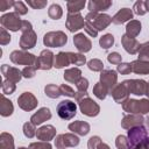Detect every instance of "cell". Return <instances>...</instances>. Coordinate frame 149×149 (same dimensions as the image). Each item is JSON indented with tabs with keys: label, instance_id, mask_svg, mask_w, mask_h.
Instances as JSON below:
<instances>
[{
	"label": "cell",
	"instance_id": "obj_1",
	"mask_svg": "<svg viewBox=\"0 0 149 149\" xmlns=\"http://www.w3.org/2000/svg\"><path fill=\"white\" fill-rule=\"evenodd\" d=\"M85 63H86V57L84 56V54L61 51L55 56L54 66L56 69H63L70 64H74V65L79 66V65H84Z\"/></svg>",
	"mask_w": 149,
	"mask_h": 149
},
{
	"label": "cell",
	"instance_id": "obj_2",
	"mask_svg": "<svg viewBox=\"0 0 149 149\" xmlns=\"http://www.w3.org/2000/svg\"><path fill=\"white\" fill-rule=\"evenodd\" d=\"M122 108L125 112L129 114H148L149 113V99H128L122 104Z\"/></svg>",
	"mask_w": 149,
	"mask_h": 149
},
{
	"label": "cell",
	"instance_id": "obj_3",
	"mask_svg": "<svg viewBox=\"0 0 149 149\" xmlns=\"http://www.w3.org/2000/svg\"><path fill=\"white\" fill-rule=\"evenodd\" d=\"M85 22L91 24L93 28H95L98 31L106 29L112 23V17L107 14L102 13H87L85 16Z\"/></svg>",
	"mask_w": 149,
	"mask_h": 149
},
{
	"label": "cell",
	"instance_id": "obj_4",
	"mask_svg": "<svg viewBox=\"0 0 149 149\" xmlns=\"http://www.w3.org/2000/svg\"><path fill=\"white\" fill-rule=\"evenodd\" d=\"M127 139H128L129 149H132V148L141 144L142 142L147 141L149 139V136H148V132L144 126H136V127L128 129Z\"/></svg>",
	"mask_w": 149,
	"mask_h": 149
},
{
	"label": "cell",
	"instance_id": "obj_5",
	"mask_svg": "<svg viewBox=\"0 0 149 149\" xmlns=\"http://www.w3.org/2000/svg\"><path fill=\"white\" fill-rule=\"evenodd\" d=\"M68 42V36L65 33L57 30V31H49L43 36V44L50 48H59L65 45Z\"/></svg>",
	"mask_w": 149,
	"mask_h": 149
},
{
	"label": "cell",
	"instance_id": "obj_6",
	"mask_svg": "<svg viewBox=\"0 0 149 149\" xmlns=\"http://www.w3.org/2000/svg\"><path fill=\"white\" fill-rule=\"evenodd\" d=\"M9 58H10L12 63H14L16 65L34 66L37 57L28 51H24V50H14L9 55Z\"/></svg>",
	"mask_w": 149,
	"mask_h": 149
},
{
	"label": "cell",
	"instance_id": "obj_7",
	"mask_svg": "<svg viewBox=\"0 0 149 149\" xmlns=\"http://www.w3.org/2000/svg\"><path fill=\"white\" fill-rule=\"evenodd\" d=\"M0 23H1L2 28L10 30V31L21 30V27H22V20L20 19V15L16 14L15 12L3 14L0 17Z\"/></svg>",
	"mask_w": 149,
	"mask_h": 149
},
{
	"label": "cell",
	"instance_id": "obj_8",
	"mask_svg": "<svg viewBox=\"0 0 149 149\" xmlns=\"http://www.w3.org/2000/svg\"><path fill=\"white\" fill-rule=\"evenodd\" d=\"M78 105H79L80 112L84 115H87L90 118L97 116L99 114V112H100V106L93 99H91L88 95H86L83 99H80L78 101Z\"/></svg>",
	"mask_w": 149,
	"mask_h": 149
},
{
	"label": "cell",
	"instance_id": "obj_9",
	"mask_svg": "<svg viewBox=\"0 0 149 149\" xmlns=\"http://www.w3.org/2000/svg\"><path fill=\"white\" fill-rule=\"evenodd\" d=\"M57 114L63 120H71L77 113V105L71 100H63L56 107Z\"/></svg>",
	"mask_w": 149,
	"mask_h": 149
},
{
	"label": "cell",
	"instance_id": "obj_10",
	"mask_svg": "<svg viewBox=\"0 0 149 149\" xmlns=\"http://www.w3.org/2000/svg\"><path fill=\"white\" fill-rule=\"evenodd\" d=\"M79 144V137L72 133L59 134L56 136L55 147L57 149H65V148H73Z\"/></svg>",
	"mask_w": 149,
	"mask_h": 149
},
{
	"label": "cell",
	"instance_id": "obj_11",
	"mask_svg": "<svg viewBox=\"0 0 149 149\" xmlns=\"http://www.w3.org/2000/svg\"><path fill=\"white\" fill-rule=\"evenodd\" d=\"M55 63V55L52 54L51 50H42L40 56L36 58L35 62V68L37 70H50L54 66Z\"/></svg>",
	"mask_w": 149,
	"mask_h": 149
},
{
	"label": "cell",
	"instance_id": "obj_12",
	"mask_svg": "<svg viewBox=\"0 0 149 149\" xmlns=\"http://www.w3.org/2000/svg\"><path fill=\"white\" fill-rule=\"evenodd\" d=\"M37 99L31 92H23L21 95L17 98V105L21 109L26 112H30L37 107Z\"/></svg>",
	"mask_w": 149,
	"mask_h": 149
},
{
	"label": "cell",
	"instance_id": "obj_13",
	"mask_svg": "<svg viewBox=\"0 0 149 149\" xmlns=\"http://www.w3.org/2000/svg\"><path fill=\"white\" fill-rule=\"evenodd\" d=\"M126 87L128 88L129 93L135 95H143L147 92V85L148 83L143 79H127L122 81Z\"/></svg>",
	"mask_w": 149,
	"mask_h": 149
},
{
	"label": "cell",
	"instance_id": "obj_14",
	"mask_svg": "<svg viewBox=\"0 0 149 149\" xmlns=\"http://www.w3.org/2000/svg\"><path fill=\"white\" fill-rule=\"evenodd\" d=\"M118 81V74L114 70H102L100 73V83L107 88L108 94L113 91V88L116 86Z\"/></svg>",
	"mask_w": 149,
	"mask_h": 149
},
{
	"label": "cell",
	"instance_id": "obj_15",
	"mask_svg": "<svg viewBox=\"0 0 149 149\" xmlns=\"http://www.w3.org/2000/svg\"><path fill=\"white\" fill-rule=\"evenodd\" d=\"M65 26H66V28H68L69 31L74 33V31L84 28V26H85V19L83 17V15L80 13H74V14L69 13L68 16H66Z\"/></svg>",
	"mask_w": 149,
	"mask_h": 149
},
{
	"label": "cell",
	"instance_id": "obj_16",
	"mask_svg": "<svg viewBox=\"0 0 149 149\" xmlns=\"http://www.w3.org/2000/svg\"><path fill=\"white\" fill-rule=\"evenodd\" d=\"M0 70H1L2 76L5 77V79H7V80H9V81H12L14 84L19 83L21 80V78H22V71H20L16 68L9 66L7 64H2Z\"/></svg>",
	"mask_w": 149,
	"mask_h": 149
},
{
	"label": "cell",
	"instance_id": "obj_17",
	"mask_svg": "<svg viewBox=\"0 0 149 149\" xmlns=\"http://www.w3.org/2000/svg\"><path fill=\"white\" fill-rule=\"evenodd\" d=\"M73 44L74 47L77 48V50L80 52V54H84V52H87L91 50L92 48V42L88 37H86L84 35V33H78L74 35L73 37Z\"/></svg>",
	"mask_w": 149,
	"mask_h": 149
},
{
	"label": "cell",
	"instance_id": "obj_18",
	"mask_svg": "<svg viewBox=\"0 0 149 149\" xmlns=\"http://www.w3.org/2000/svg\"><path fill=\"white\" fill-rule=\"evenodd\" d=\"M144 118L141 114H127L121 120V127L125 129H130L136 126H143Z\"/></svg>",
	"mask_w": 149,
	"mask_h": 149
},
{
	"label": "cell",
	"instance_id": "obj_19",
	"mask_svg": "<svg viewBox=\"0 0 149 149\" xmlns=\"http://www.w3.org/2000/svg\"><path fill=\"white\" fill-rule=\"evenodd\" d=\"M111 95L113 97L115 102L123 104L129 99V91L126 87V85L123 83H121V84H116V86L111 92Z\"/></svg>",
	"mask_w": 149,
	"mask_h": 149
},
{
	"label": "cell",
	"instance_id": "obj_20",
	"mask_svg": "<svg viewBox=\"0 0 149 149\" xmlns=\"http://www.w3.org/2000/svg\"><path fill=\"white\" fill-rule=\"evenodd\" d=\"M36 41H37L36 33L34 30H29V31L22 33L19 43H20L21 49L26 51V50H29V49L34 48L36 45Z\"/></svg>",
	"mask_w": 149,
	"mask_h": 149
},
{
	"label": "cell",
	"instance_id": "obj_21",
	"mask_svg": "<svg viewBox=\"0 0 149 149\" xmlns=\"http://www.w3.org/2000/svg\"><path fill=\"white\" fill-rule=\"evenodd\" d=\"M121 43H122L123 49H125L129 55H135V54H137L139 50H140V48H141V44H140V42H139L136 38L129 37V36H127L126 34L122 35V37H121Z\"/></svg>",
	"mask_w": 149,
	"mask_h": 149
},
{
	"label": "cell",
	"instance_id": "obj_22",
	"mask_svg": "<svg viewBox=\"0 0 149 149\" xmlns=\"http://www.w3.org/2000/svg\"><path fill=\"white\" fill-rule=\"evenodd\" d=\"M56 136V128L51 125H45V126H42L37 129L36 132V137L37 140L40 141H43V142H49L50 140H52L54 137Z\"/></svg>",
	"mask_w": 149,
	"mask_h": 149
},
{
	"label": "cell",
	"instance_id": "obj_23",
	"mask_svg": "<svg viewBox=\"0 0 149 149\" xmlns=\"http://www.w3.org/2000/svg\"><path fill=\"white\" fill-rule=\"evenodd\" d=\"M49 119H51V112L48 107H42L40 108L36 113H34L30 118V122L35 126H38L41 123H43L44 121H48Z\"/></svg>",
	"mask_w": 149,
	"mask_h": 149
},
{
	"label": "cell",
	"instance_id": "obj_24",
	"mask_svg": "<svg viewBox=\"0 0 149 149\" xmlns=\"http://www.w3.org/2000/svg\"><path fill=\"white\" fill-rule=\"evenodd\" d=\"M68 127H69V130H71L73 134H77L80 136H85L90 133V125L85 121H81V120L73 121Z\"/></svg>",
	"mask_w": 149,
	"mask_h": 149
},
{
	"label": "cell",
	"instance_id": "obj_25",
	"mask_svg": "<svg viewBox=\"0 0 149 149\" xmlns=\"http://www.w3.org/2000/svg\"><path fill=\"white\" fill-rule=\"evenodd\" d=\"M133 10L130 8H121L113 17H112V22L114 24H122L125 22H129L133 19Z\"/></svg>",
	"mask_w": 149,
	"mask_h": 149
},
{
	"label": "cell",
	"instance_id": "obj_26",
	"mask_svg": "<svg viewBox=\"0 0 149 149\" xmlns=\"http://www.w3.org/2000/svg\"><path fill=\"white\" fill-rule=\"evenodd\" d=\"M88 9L92 13H99L107 10L112 6V1L109 0H91L88 2Z\"/></svg>",
	"mask_w": 149,
	"mask_h": 149
},
{
	"label": "cell",
	"instance_id": "obj_27",
	"mask_svg": "<svg viewBox=\"0 0 149 149\" xmlns=\"http://www.w3.org/2000/svg\"><path fill=\"white\" fill-rule=\"evenodd\" d=\"M132 71L137 74H149V62L146 61H133L132 63Z\"/></svg>",
	"mask_w": 149,
	"mask_h": 149
},
{
	"label": "cell",
	"instance_id": "obj_28",
	"mask_svg": "<svg viewBox=\"0 0 149 149\" xmlns=\"http://www.w3.org/2000/svg\"><path fill=\"white\" fill-rule=\"evenodd\" d=\"M14 112V106L9 99L5 97V94L1 95V102H0V114L3 118H7L12 115Z\"/></svg>",
	"mask_w": 149,
	"mask_h": 149
},
{
	"label": "cell",
	"instance_id": "obj_29",
	"mask_svg": "<svg viewBox=\"0 0 149 149\" xmlns=\"http://www.w3.org/2000/svg\"><path fill=\"white\" fill-rule=\"evenodd\" d=\"M81 78V71L78 68H70L64 71V79L71 84H76Z\"/></svg>",
	"mask_w": 149,
	"mask_h": 149
},
{
	"label": "cell",
	"instance_id": "obj_30",
	"mask_svg": "<svg viewBox=\"0 0 149 149\" xmlns=\"http://www.w3.org/2000/svg\"><path fill=\"white\" fill-rule=\"evenodd\" d=\"M141 27H142V26H141V22H140V21H137V20H132V21H129V22L127 23V26H126V35L129 36V37L135 38V37L140 34Z\"/></svg>",
	"mask_w": 149,
	"mask_h": 149
},
{
	"label": "cell",
	"instance_id": "obj_31",
	"mask_svg": "<svg viewBox=\"0 0 149 149\" xmlns=\"http://www.w3.org/2000/svg\"><path fill=\"white\" fill-rule=\"evenodd\" d=\"M0 149H14V137L9 133L0 134Z\"/></svg>",
	"mask_w": 149,
	"mask_h": 149
},
{
	"label": "cell",
	"instance_id": "obj_32",
	"mask_svg": "<svg viewBox=\"0 0 149 149\" xmlns=\"http://www.w3.org/2000/svg\"><path fill=\"white\" fill-rule=\"evenodd\" d=\"M44 92H45V95L49 97V98H51V99H57L58 97L62 95L59 86H57L55 84H48L44 87Z\"/></svg>",
	"mask_w": 149,
	"mask_h": 149
},
{
	"label": "cell",
	"instance_id": "obj_33",
	"mask_svg": "<svg viewBox=\"0 0 149 149\" xmlns=\"http://www.w3.org/2000/svg\"><path fill=\"white\" fill-rule=\"evenodd\" d=\"M85 0H79V1H68L66 7H68V12L71 14L74 13H79L84 7H85Z\"/></svg>",
	"mask_w": 149,
	"mask_h": 149
},
{
	"label": "cell",
	"instance_id": "obj_34",
	"mask_svg": "<svg viewBox=\"0 0 149 149\" xmlns=\"http://www.w3.org/2000/svg\"><path fill=\"white\" fill-rule=\"evenodd\" d=\"M48 15L52 20H59L62 17V15H63L62 7L59 5H57V3H52L48 9Z\"/></svg>",
	"mask_w": 149,
	"mask_h": 149
},
{
	"label": "cell",
	"instance_id": "obj_35",
	"mask_svg": "<svg viewBox=\"0 0 149 149\" xmlns=\"http://www.w3.org/2000/svg\"><path fill=\"white\" fill-rule=\"evenodd\" d=\"M93 94L98 98V99H100V100H104L106 97H107V94H108V91H107V88L99 81V83H97L94 86H93Z\"/></svg>",
	"mask_w": 149,
	"mask_h": 149
},
{
	"label": "cell",
	"instance_id": "obj_36",
	"mask_svg": "<svg viewBox=\"0 0 149 149\" xmlns=\"http://www.w3.org/2000/svg\"><path fill=\"white\" fill-rule=\"evenodd\" d=\"M114 44V36L112 34H105L99 40V45L102 49H109Z\"/></svg>",
	"mask_w": 149,
	"mask_h": 149
},
{
	"label": "cell",
	"instance_id": "obj_37",
	"mask_svg": "<svg viewBox=\"0 0 149 149\" xmlns=\"http://www.w3.org/2000/svg\"><path fill=\"white\" fill-rule=\"evenodd\" d=\"M87 66L91 71H94V72H100L104 70V63L98 58H93V59L88 61Z\"/></svg>",
	"mask_w": 149,
	"mask_h": 149
},
{
	"label": "cell",
	"instance_id": "obj_38",
	"mask_svg": "<svg viewBox=\"0 0 149 149\" xmlns=\"http://www.w3.org/2000/svg\"><path fill=\"white\" fill-rule=\"evenodd\" d=\"M36 126L35 125H33L31 122H26V123H23V134H24V136L26 137H28V139H31V137H34V136H36V128H35Z\"/></svg>",
	"mask_w": 149,
	"mask_h": 149
},
{
	"label": "cell",
	"instance_id": "obj_39",
	"mask_svg": "<svg viewBox=\"0 0 149 149\" xmlns=\"http://www.w3.org/2000/svg\"><path fill=\"white\" fill-rule=\"evenodd\" d=\"M139 59L140 61H146L149 62V42H146L141 44V48L139 50Z\"/></svg>",
	"mask_w": 149,
	"mask_h": 149
},
{
	"label": "cell",
	"instance_id": "obj_40",
	"mask_svg": "<svg viewBox=\"0 0 149 149\" xmlns=\"http://www.w3.org/2000/svg\"><path fill=\"white\" fill-rule=\"evenodd\" d=\"M15 88H16L15 84L12 83V81H9V80H7V79H5L2 81V84H1L2 94H12V93H14Z\"/></svg>",
	"mask_w": 149,
	"mask_h": 149
},
{
	"label": "cell",
	"instance_id": "obj_41",
	"mask_svg": "<svg viewBox=\"0 0 149 149\" xmlns=\"http://www.w3.org/2000/svg\"><path fill=\"white\" fill-rule=\"evenodd\" d=\"M115 146L118 149H129L128 144V139L125 135H119L115 140Z\"/></svg>",
	"mask_w": 149,
	"mask_h": 149
},
{
	"label": "cell",
	"instance_id": "obj_42",
	"mask_svg": "<svg viewBox=\"0 0 149 149\" xmlns=\"http://www.w3.org/2000/svg\"><path fill=\"white\" fill-rule=\"evenodd\" d=\"M13 8H14V12L19 15H26L28 13V8L22 1H15Z\"/></svg>",
	"mask_w": 149,
	"mask_h": 149
},
{
	"label": "cell",
	"instance_id": "obj_43",
	"mask_svg": "<svg viewBox=\"0 0 149 149\" xmlns=\"http://www.w3.org/2000/svg\"><path fill=\"white\" fill-rule=\"evenodd\" d=\"M133 9H134V13L137 14V15H144L147 13V9H146V6H144V1L142 0H139L134 3L133 6Z\"/></svg>",
	"mask_w": 149,
	"mask_h": 149
},
{
	"label": "cell",
	"instance_id": "obj_44",
	"mask_svg": "<svg viewBox=\"0 0 149 149\" xmlns=\"http://www.w3.org/2000/svg\"><path fill=\"white\" fill-rule=\"evenodd\" d=\"M59 88H61V93H62V95H65V97H70V98H74V95H76V92H74V90H73L72 87H70L69 85L62 84V85L59 86Z\"/></svg>",
	"mask_w": 149,
	"mask_h": 149
},
{
	"label": "cell",
	"instance_id": "obj_45",
	"mask_svg": "<svg viewBox=\"0 0 149 149\" xmlns=\"http://www.w3.org/2000/svg\"><path fill=\"white\" fill-rule=\"evenodd\" d=\"M27 3L34 9H42L47 6L45 0H27Z\"/></svg>",
	"mask_w": 149,
	"mask_h": 149
},
{
	"label": "cell",
	"instance_id": "obj_46",
	"mask_svg": "<svg viewBox=\"0 0 149 149\" xmlns=\"http://www.w3.org/2000/svg\"><path fill=\"white\" fill-rule=\"evenodd\" d=\"M29 149H52L51 144L49 142H43V141H40V142H33L29 144L28 147Z\"/></svg>",
	"mask_w": 149,
	"mask_h": 149
},
{
	"label": "cell",
	"instance_id": "obj_47",
	"mask_svg": "<svg viewBox=\"0 0 149 149\" xmlns=\"http://www.w3.org/2000/svg\"><path fill=\"white\" fill-rule=\"evenodd\" d=\"M10 42V35L5 28H0V44L6 45Z\"/></svg>",
	"mask_w": 149,
	"mask_h": 149
},
{
	"label": "cell",
	"instance_id": "obj_48",
	"mask_svg": "<svg viewBox=\"0 0 149 149\" xmlns=\"http://www.w3.org/2000/svg\"><path fill=\"white\" fill-rule=\"evenodd\" d=\"M107 61L111 63V64H115V65H119L120 63H122V57L119 52H111L108 54L107 56Z\"/></svg>",
	"mask_w": 149,
	"mask_h": 149
},
{
	"label": "cell",
	"instance_id": "obj_49",
	"mask_svg": "<svg viewBox=\"0 0 149 149\" xmlns=\"http://www.w3.org/2000/svg\"><path fill=\"white\" fill-rule=\"evenodd\" d=\"M116 71L121 74H129L132 72V64L130 63H120L116 68Z\"/></svg>",
	"mask_w": 149,
	"mask_h": 149
},
{
	"label": "cell",
	"instance_id": "obj_50",
	"mask_svg": "<svg viewBox=\"0 0 149 149\" xmlns=\"http://www.w3.org/2000/svg\"><path fill=\"white\" fill-rule=\"evenodd\" d=\"M36 68L35 66H24L22 70V77L29 79V78H34L36 74Z\"/></svg>",
	"mask_w": 149,
	"mask_h": 149
},
{
	"label": "cell",
	"instance_id": "obj_51",
	"mask_svg": "<svg viewBox=\"0 0 149 149\" xmlns=\"http://www.w3.org/2000/svg\"><path fill=\"white\" fill-rule=\"evenodd\" d=\"M76 87H77V91H80V92H86L87 88H88V80L84 77H81L77 83H76Z\"/></svg>",
	"mask_w": 149,
	"mask_h": 149
},
{
	"label": "cell",
	"instance_id": "obj_52",
	"mask_svg": "<svg viewBox=\"0 0 149 149\" xmlns=\"http://www.w3.org/2000/svg\"><path fill=\"white\" fill-rule=\"evenodd\" d=\"M100 142H101V139L99 136H92V137H90V140L87 142V148L88 149H97Z\"/></svg>",
	"mask_w": 149,
	"mask_h": 149
},
{
	"label": "cell",
	"instance_id": "obj_53",
	"mask_svg": "<svg viewBox=\"0 0 149 149\" xmlns=\"http://www.w3.org/2000/svg\"><path fill=\"white\" fill-rule=\"evenodd\" d=\"M14 2L15 1H13V0H2V1H0V10L5 12V10L9 9L10 7L14 6Z\"/></svg>",
	"mask_w": 149,
	"mask_h": 149
},
{
	"label": "cell",
	"instance_id": "obj_54",
	"mask_svg": "<svg viewBox=\"0 0 149 149\" xmlns=\"http://www.w3.org/2000/svg\"><path fill=\"white\" fill-rule=\"evenodd\" d=\"M84 29H85V31H86L91 37H97V35H98V30H97L95 28H93L91 24H88V23L85 22Z\"/></svg>",
	"mask_w": 149,
	"mask_h": 149
},
{
	"label": "cell",
	"instance_id": "obj_55",
	"mask_svg": "<svg viewBox=\"0 0 149 149\" xmlns=\"http://www.w3.org/2000/svg\"><path fill=\"white\" fill-rule=\"evenodd\" d=\"M29 30H33V26L29 21L27 20H22V27H21V31L22 33H26V31H29Z\"/></svg>",
	"mask_w": 149,
	"mask_h": 149
},
{
	"label": "cell",
	"instance_id": "obj_56",
	"mask_svg": "<svg viewBox=\"0 0 149 149\" xmlns=\"http://www.w3.org/2000/svg\"><path fill=\"white\" fill-rule=\"evenodd\" d=\"M86 95H88L87 92H80V91H77V92H76V95H74V99H76V101L78 102L80 99H83V98L86 97Z\"/></svg>",
	"mask_w": 149,
	"mask_h": 149
},
{
	"label": "cell",
	"instance_id": "obj_57",
	"mask_svg": "<svg viewBox=\"0 0 149 149\" xmlns=\"http://www.w3.org/2000/svg\"><path fill=\"white\" fill-rule=\"evenodd\" d=\"M132 149H149V139H148L147 141L142 142L141 144H139V146H136V147L132 148Z\"/></svg>",
	"mask_w": 149,
	"mask_h": 149
},
{
	"label": "cell",
	"instance_id": "obj_58",
	"mask_svg": "<svg viewBox=\"0 0 149 149\" xmlns=\"http://www.w3.org/2000/svg\"><path fill=\"white\" fill-rule=\"evenodd\" d=\"M97 149H111V148H109V146H108L107 143H104V142H100Z\"/></svg>",
	"mask_w": 149,
	"mask_h": 149
},
{
	"label": "cell",
	"instance_id": "obj_59",
	"mask_svg": "<svg viewBox=\"0 0 149 149\" xmlns=\"http://www.w3.org/2000/svg\"><path fill=\"white\" fill-rule=\"evenodd\" d=\"M144 123H146V129L148 132V136H149V116L147 119H144Z\"/></svg>",
	"mask_w": 149,
	"mask_h": 149
},
{
	"label": "cell",
	"instance_id": "obj_60",
	"mask_svg": "<svg viewBox=\"0 0 149 149\" xmlns=\"http://www.w3.org/2000/svg\"><path fill=\"white\" fill-rule=\"evenodd\" d=\"M144 6H146V9H147V12H149V0L144 1Z\"/></svg>",
	"mask_w": 149,
	"mask_h": 149
},
{
	"label": "cell",
	"instance_id": "obj_61",
	"mask_svg": "<svg viewBox=\"0 0 149 149\" xmlns=\"http://www.w3.org/2000/svg\"><path fill=\"white\" fill-rule=\"evenodd\" d=\"M146 94H147V97H148V99H149V83H148V85H147V92H146Z\"/></svg>",
	"mask_w": 149,
	"mask_h": 149
},
{
	"label": "cell",
	"instance_id": "obj_62",
	"mask_svg": "<svg viewBox=\"0 0 149 149\" xmlns=\"http://www.w3.org/2000/svg\"><path fill=\"white\" fill-rule=\"evenodd\" d=\"M17 149H29V148H26V147H20V148H17Z\"/></svg>",
	"mask_w": 149,
	"mask_h": 149
}]
</instances>
